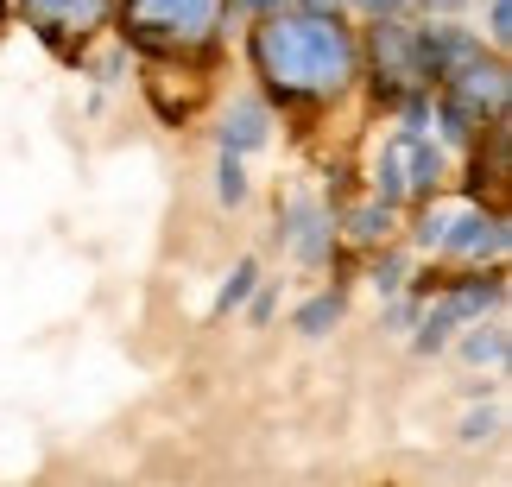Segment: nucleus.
Listing matches in <instances>:
<instances>
[{
    "mask_svg": "<svg viewBox=\"0 0 512 487\" xmlns=\"http://www.w3.org/2000/svg\"><path fill=\"white\" fill-rule=\"evenodd\" d=\"M253 83L285 114H323L342 108L361 89V38L342 7H279L260 13L247 32Z\"/></svg>",
    "mask_w": 512,
    "mask_h": 487,
    "instance_id": "obj_1",
    "label": "nucleus"
},
{
    "mask_svg": "<svg viewBox=\"0 0 512 487\" xmlns=\"http://www.w3.org/2000/svg\"><path fill=\"white\" fill-rule=\"evenodd\" d=\"M234 0H114L108 32L152 64H215Z\"/></svg>",
    "mask_w": 512,
    "mask_h": 487,
    "instance_id": "obj_2",
    "label": "nucleus"
},
{
    "mask_svg": "<svg viewBox=\"0 0 512 487\" xmlns=\"http://www.w3.org/2000/svg\"><path fill=\"white\" fill-rule=\"evenodd\" d=\"M354 38H361V83L373 89V108L399 114V121H424L437 83H430V70H424L418 26H411L405 13H380Z\"/></svg>",
    "mask_w": 512,
    "mask_h": 487,
    "instance_id": "obj_3",
    "label": "nucleus"
},
{
    "mask_svg": "<svg viewBox=\"0 0 512 487\" xmlns=\"http://www.w3.org/2000/svg\"><path fill=\"white\" fill-rule=\"evenodd\" d=\"M506 102H512V64L506 51H487V45L430 89V114L443 127V146H468L487 121H506Z\"/></svg>",
    "mask_w": 512,
    "mask_h": 487,
    "instance_id": "obj_4",
    "label": "nucleus"
},
{
    "mask_svg": "<svg viewBox=\"0 0 512 487\" xmlns=\"http://www.w3.org/2000/svg\"><path fill=\"white\" fill-rule=\"evenodd\" d=\"M449 184V146L430 140L424 121H399L380 146V165H373V197L392 209H418L437 203Z\"/></svg>",
    "mask_w": 512,
    "mask_h": 487,
    "instance_id": "obj_5",
    "label": "nucleus"
},
{
    "mask_svg": "<svg viewBox=\"0 0 512 487\" xmlns=\"http://www.w3.org/2000/svg\"><path fill=\"white\" fill-rule=\"evenodd\" d=\"M7 7H13L19 26H26L38 45H51L57 57H83L114 19V0H7Z\"/></svg>",
    "mask_w": 512,
    "mask_h": 487,
    "instance_id": "obj_6",
    "label": "nucleus"
},
{
    "mask_svg": "<svg viewBox=\"0 0 512 487\" xmlns=\"http://www.w3.org/2000/svg\"><path fill=\"white\" fill-rule=\"evenodd\" d=\"M437 253L449 266H500L506 260V209L500 203H462L449 209Z\"/></svg>",
    "mask_w": 512,
    "mask_h": 487,
    "instance_id": "obj_7",
    "label": "nucleus"
},
{
    "mask_svg": "<svg viewBox=\"0 0 512 487\" xmlns=\"http://www.w3.org/2000/svg\"><path fill=\"white\" fill-rule=\"evenodd\" d=\"M481 45H487V38H481V32H468L462 19H424V26H418V51H424L430 83H443V76L456 70V64H468V57H475ZM487 51H494V45H487Z\"/></svg>",
    "mask_w": 512,
    "mask_h": 487,
    "instance_id": "obj_8",
    "label": "nucleus"
},
{
    "mask_svg": "<svg viewBox=\"0 0 512 487\" xmlns=\"http://www.w3.org/2000/svg\"><path fill=\"white\" fill-rule=\"evenodd\" d=\"M272 140V102L266 95H234L222 108V121H215V146L234 152V159H247V152H260Z\"/></svg>",
    "mask_w": 512,
    "mask_h": 487,
    "instance_id": "obj_9",
    "label": "nucleus"
},
{
    "mask_svg": "<svg viewBox=\"0 0 512 487\" xmlns=\"http://www.w3.org/2000/svg\"><path fill=\"white\" fill-rule=\"evenodd\" d=\"M285 228H291V235H285V247H291V260H298V266H329V260H336V222H329V209L323 203H291L285 209Z\"/></svg>",
    "mask_w": 512,
    "mask_h": 487,
    "instance_id": "obj_10",
    "label": "nucleus"
},
{
    "mask_svg": "<svg viewBox=\"0 0 512 487\" xmlns=\"http://www.w3.org/2000/svg\"><path fill=\"white\" fill-rule=\"evenodd\" d=\"M456 355L468 361V367H506V329L494 323V317H475V323H462L456 329Z\"/></svg>",
    "mask_w": 512,
    "mask_h": 487,
    "instance_id": "obj_11",
    "label": "nucleus"
},
{
    "mask_svg": "<svg viewBox=\"0 0 512 487\" xmlns=\"http://www.w3.org/2000/svg\"><path fill=\"white\" fill-rule=\"evenodd\" d=\"M392 222H399V209H392V203H380V197H373V203H361V209H354V216L342 222V235L354 241V247H386L392 241Z\"/></svg>",
    "mask_w": 512,
    "mask_h": 487,
    "instance_id": "obj_12",
    "label": "nucleus"
},
{
    "mask_svg": "<svg viewBox=\"0 0 512 487\" xmlns=\"http://www.w3.org/2000/svg\"><path fill=\"white\" fill-rule=\"evenodd\" d=\"M342 310H348V291H342V285H323L317 298L298 310V336H304V342H323L329 329L342 323Z\"/></svg>",
    "mask_w": 512,
    "mask_h": 487,
    "instance_id": "obj_13",
    "label": "nucleus"
},
{
    "mask_svg": "<svg viewBox=\"0 0 512 487\" xmlns=\"http://www.w3.org/2000/svg\"><path fill=\"white\" fill-rule=\"evenodd\" d=\"M253 285H260V260H234L228 285L215 291V317H228V310H241V304L253 298Z\"/></svg>",
    "mask_w": 512,
    "mask_h": 487,
    "instance_id": "obj_14",
    "label": "nucleus"
},
{
    "mask_svg": "<svg viewBox=\"0 0 512 487\" xmlns=\"http://www.w3.org/2000/svg\"><path fill=\"white\" fill-rule=\"evenodd\" d=\"M456 317H449V310L443 304H430L424 310V323H418V342H411V348H418V355H443V348H449V336H456Z\"/></svg>",
    "mask_w": 512,
    "mask_h": 487,
    "instance_id": "obj_15",
    "label": "nucleus"
},
{
    "mask_svg": "<svg viewBox=\"0 0 512 487\" xmlns=\"http://www.w3.org/2000/svg\"><path fill=\"white\" fill-rule=\"evenodd\" d=\"M215 203H228V209L247 203V171H241V159H234V152H222V159H215Z\"/></svg>",
    "mask_w": 512,
    "mask_h": 487,
    "instance_id": "obj_16",
    "label": "nucleus"
},
{
    "mask_svg": "<svg viewBox=\"0 0 512 487\" xmlns=\"http://www.w3.org/2000/svg\"><path fill=\"white\" fill-rule=\"evenodd\" d=\"M487 45L512 51V0H487Z\"/></svg>",
    "mask_w": 512,
    "mask_h": 487,
    "instance_id": "obj_17",
    "label": "nucleus"
},
{
    "mask_svg": "<svg viewBox=\"0 0 512 487\" xmlns=\"http://www.w3.org/2000/svg\"><path fill=\"white\" fill-rule=\"evenodd\" d=\"M411 7H418L424 19H462L468 7H475V0H411Z\"/></svg>",
    "mask_w": 512,
    "mask_h": 487,
    "instance_id": "obj_18",
    "label": "nucleus"
},
{
    "mask_svg": "<svg viewBox=\"0 0 512 487\" xmlns=\"http://www.w3.org/2000/svg\"><path fill=\"white\" fill-rule=\"evenodd\" d=\"M342 7L361 19H380V13H411V0H342Z\"/></svg>",
    "mask_w": 512,
    "mask_h": 487,
    "instance_id": "obj_19",
    "label": "nucleus"
},
{
    "mask_svg": "<svg viewBox=\"0 0 512 487\" xmlns=\"http://www.w3.org/2000/svg\"><path fill=\"white\" fill-rule=\"evenodd\" d=\"M494 424H500L494 412H475V418H468V424H462V443H481L487 431H494Z\"/></svg>",
    "mask_w": 512,
    "mask_h": 487,
    "instance_id": "obj_20",
    "label": "nucleus"
},
{
    "mask_svg": "<svg viewBox=\"0 0 512 487\" xmlns=\"http://www.w3.org/2000/svg\"><path fill=\"white\" fill-rule=\"evenodd\" d=\"M291 7V0H234V13H247V19H260V13H279Z\"/></svg>",
    "mask_w": 512,
    "mask_h": 487,
    "instance_id": "obj_21",
    "label": "nucleus"
},
{
    "mask_svg": "<svg viewBox=\"0 0 512 487\" xmlns=\"http://www.w3.org/2000/svg\"><path fill=\"white\" fill-rule=\"evenodd\" d=\"M0 7H7V0H0Z\"/></svg>",
    "mask_w": 512,
    "mask_h": 487,
    "instance_id": "obj_22",
    "label": "nucleus"
}]
</instances>
